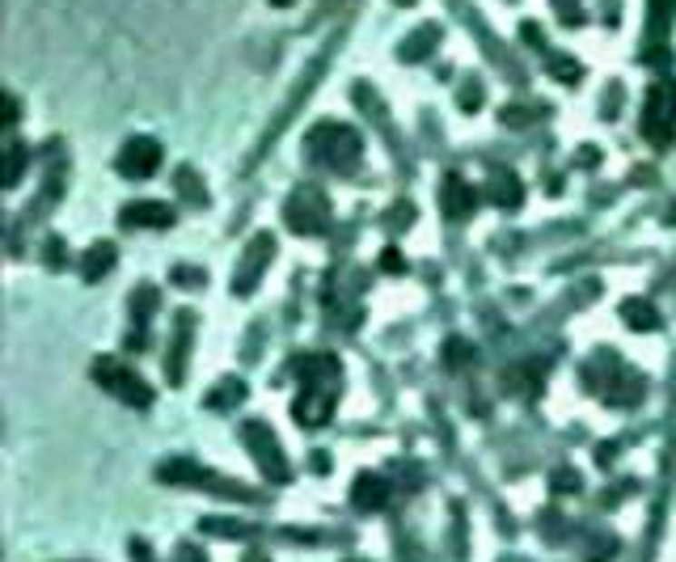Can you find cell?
I'll use <instances>...</instances> for the list:
<instances>
[{
    "label": "cell",
    "mask_w": 676,
    "mask_h": 562,
    "mask_svg": "<svg viewBox=\"0 0 676 562\" xmlns=\"http://www.w3.org/2000/svg\"><path fill=\"white\" fill-rule=\"evenodd\" d=\"M338 380H343L338 360H330V355H305V364H300V398L292 406V415L305 428H318V423L330 419L334 402H338Z\"/></svg>",
    "instance_id": "6da1fadb"
},
{
    "label": "cell",
    "mask_w": 676,
    "mask_h": 562,
    "mask_svg": "<svg viewBox=\"0 0 676 562\" xmlns=\"http://www.w3.org/2000/svg\"><path fill=\"white\" fill-rule=\"evenodd\" d=\"M305 148L321 161V165H330V170H338V173H351L359 165V157H364L359 135L351 132V127H338V123H321V127H313V132L305 135Z\"/></svg>",
    "instance_id": "7a4b0ae2"
},
{
    "label": "cell",
    "mask_w": 676,
    "mask_h": 562,
    "mask_svg": "<svg viewBox=\"0 0 676 562\" xmlns=\"http://www.w3.org/2000/svg\"><path fill=\"white\" fill-rule=\"evenodd\" d=\"M642 135L655 148L672 144L676 135V85H652L642 98Z\"/></svg>",
    "instance_id": "3957f363"
},
{
    "label": "cell",
    "mask_w": 676,
    "mask_h": 562,
    "mask_svg": "<svg viewBox=\"0 0 676 562\" xmlns=\"http://www.w3.org/2000/svg\"><path fill=\"white\" fill-rule=\"evenodd\" d=\"M93 377H98L102 385H106V389H111L119 402H127V406H148V402H152V389L135 377L132 368L119 364V360H111V355H102L98 364H93Z\"/></svg>",
    "instance_id": "277c9868"
},
{
    "label": "cell",
    "mask_w": 676,
    "mask_h": 562,
    "mask_svg": "<svg viewBox=\"0 0 676 562\" xmlns=\"http://www.w3.org/2000/svg\"><path fill=\"white\" fill-rule=\"evenodd\" d=\"M283 216H288V224H292L296 232H321L326 224H330V203H326L321 191L305 186V191H296V195L288 199Z\"/></svg>",
    "instance_id": "5b68a950"
},
{
    "label": "cell",
    "mask_w": 676,
    "mask_h": 562,
    "mask_svg": "<svg viewBox=\"0 0 676 562\" xmlns=\"http://www.w3.org/2000/svg\"><path fill=\"white\" fill-rule=\"evenodd\" d=\"M241 440L250 444V452L259 457V469L267 478H275V482H288V461H283V449H279V440L270 436V428H262V423H246L241 428Z\"/></svg>",
    "instance_id": "8992f818"
},
{
    "label": "cell",
    "mask_w": 676,
    "mask_h": 562,
    "mask_svg": "<svg viewBox=\"0 0 676 562\" xmlns=\"http://www.w3.org/2000/svg\"><path fill=\"white\" fill-rule=\"evenodd\" d=\"M161 478H170V482H199V487L220 490L224 499H241V503H254V499H259V495H254L250 487H241V482H224V478L208 474V469H195V465H186V461L161 465Z\"/></svg>",
    "instance_id": "52a82bcc"
},
{
    "label": "cell",
    "mask_w": 676,
    "mask_h": 562,
    "mask_svg": "<svg viewBox=\"0 0 676 562\" xmlns=\"http://www.w3.org/2000/svg\"><path fill=\"white\" fill-rule=\"evenodd\" d=\"M119 173L123 178H148V173L161 170V144L152 140V135H135V140H127L123 148H119Z\"/></svg>",
    "instance_id": "ba28073f"
},
{
    "label": "cell",
    "mask_w": 676,
    "mask_h": 562,
    "mask_svg": "<svg viewBox=\"0 0 676 562\" xmlns=\"http://www.w3.org/2000/svg\"><path fill=\"white\" fill-rule=\"evenodd\" d=\"M275 254V242H270L267 232H259L254 242H250V250H246V258H241V267L233 271V292L237 296H246L254 283H259V275H262V267H267V258Z\"/></svg>",
    "instance_id": "9c48e42d"
},
{
    "label": "cell",
    "mask_w": 676,
    "mask_h": 562,
    "mask_svg": "<svg viewBox=\"0 0 676 562\" xmlns=\"http://www.w3.org/2000/svg\"><path fill=\"white\" fill-rule=\"evenodd\" d=\"M474 186L461 178V173H448L444 178V186H440V212L448 216V221H465L469 212H474Z\"/></svg>",
    "instance_id": "30bf717a"
},
{
    "label": "cell",
    "mask_w": 676,
    "mask_h": 562,
    "mask_svg": "<svg viewBox=\"0 0 676 562\" xmlns=\"http://www.w3.org/2000/svg\"><path fill=\"white\" fill-rule=\"evenodd\" d=\"M123 224L127 229H170L173 224V208L157 203V199H135L123 208Z\"/></svg>",
    "instance_id": "8fae6325"
},
{
    "label": "cell",
    "mask_w": 676,
    "mask_h": 562,
    "mask_svg": "<svg viewBox=\"0 0 676 562\" xmlns=\"http://www.w3.org/2000/svg\"><path fill=\"white\" fill-rule=\"evenodd\" d=\"M385 499H389V482L381 474H359L356 487H351V503L359 512H381Z\"/></svg>",
    "instance_id": "7c38bea8"
},
{
    "label": "cell",
    "mask_w": 676,
    "mask_h": 562,
    "mask_svg": "<svg viewBox=\"0 0 676 562\" xmlns=\"http://www.w3.org/2000/svg\"><path fill=\"white\" fill-rule=\"evenodd\" d=\"M622 321L630 330H660V313H655L652 301H626L622 305Z\"/></svg>",
    "instance_id": "4fadbf2b"
},
{
    "label": "cell",
    "mask_w": 676,
    "mask_h": 562,
    "mask_svg": "<svg viewBox=\"0 0 676 562\" xmlns=\"http://www.w3.org/2000/svg\"><path fill=\"white\" fill-rule=\"evenodd\" d=\"M111 267H114V245H111V242H98V245H89V254H85V267H81V275H85L89 283H98Z\"/></svg>",
    "instance_id": "5bb4252c"
},
{
    "label": "cell",
    "mask_w": 676,
    "mask_h": 562,
    "mask_svg": "<svg viewBox=\"0 0 676 562\" xmlns=\"http://www.w3.org/2000/svg\"><path fill=\"white\" fill-rule=\"evenodd\" d=\"M436 38H440V30H436V25H423V30H418L410 43H402V60H423V55H427V47L436 43Z\"/></svg>",
    "instance_id": "9a60e30c"
},
{
    "label": "cell",
    "mask_w": 676,
    "mask_h": 562,
    "mask_svg": "<svg viewBox=\"0 0 676 562\" xmlns=\"http://www.w3.org/2000/svg\"><path fill=\"white\" fill-rule=\"evenodd\" d=\"M495 203H504V208H516L520 203L516 173H495Z\"/></svg>",
    "instance_id": "2e32d148"
},
{
    "label": "cell",
    "mask_w": 676,
    "mask_h": 562,
    "mask_svg": "<svg viewBox=\"0 0 676 562\" xmlns=\"http://www.w3.org/2000/svg\"><path fill=\"white\" fill-rule=\"evenodd\" d=\"M241 398H246V385H241V380H224L220 389H216V393H211V398H208V406H216V410H224V406L241 402Z\"/></svg>",
    "instance_id": "e0dca14e"
},
{
    "label": "cell",
    "mask_w": 676,
    "mask_h": 562,
    "mask_svg": "<svg viewBox=\"0 0 676 562\" xmlns=\"http://www.w3.org/2000/svg\"><path fill=\"white\" fill-rule=\"evenodd\" d=\"M22 165H25V148L13 144L9 148V170H5V186H17V178H22Z\"/></svg>",
    "instance_id": "ac0fdd59"
},
{
    "label": "cell",
    "mask_w": 676,
    "mask_h": 562,
    "mask_svg": "<svg viewBox=\"0 0 676 562\" xmlns=\"http://www.w3.org/2000/svg\"><path fill=\"white\" fill-rule=\"evenodd\" d=\"M537 114H545L541 106H504V123H512V127H524L520 119H537Z\"/></svg>",
    "instance_id": "d6986e66"
},
{
    "label": "cell",
    "mask_w": 676,
    "mask_h": 562,
    "mask_svg": "<svg viewBox=\"0 0 676 562\" xmlns=\"http://www.w3.org/2000/svg\"><path fill=\"white\" fill-rule=\"evenodd\" d=\"M152 309H157V292H152V288H140V296H132V313L148 318Z\"/></svg>",
    "instance_id": "ffe728a7"
},
{
    "label": "cell",
    "mask_w": 676,
    "mask_h": 562,
    "mask_svg": "<svg viewBox=\"0 0 676 562\" xmlns=\"http://www.w3.org/2000/svg\"><path fill=\"white\" fill-rule=\"evenodd\" d=\"M550 73H554V76H563V81H579V64H571V60H558V55H550Z\"/></svg>",
    "instance_id": "44dd1931"
},
{
    "label": "cell",
    "mask_w": 676,
    "mask_h": 562,
    "mask_svg": "<svg viewBox=\"0 0 676 562\" xmlns=\"http://www.w3.org/2000/svg\"><path fill=\"white\" fill-rule=\"evenodd\" d=\"M554 9L566 17V25H579V22H583V9H579V0H554Z\"/></svg>",
    "instance_id": "7402d4cb"
},
{
    "label": "cell",
    "mask_w": 676,
    "mask_h": 562,
    "mask_svg": "<svg viewBox=\"0 0 676 562\" xmlns=\"http://www.w3.org/2000/svg\"><path fill=\"white\" fill-rule=\"evenodd\" d=\"M554 490H579V474H571V469H558V474H554Z\"/></svg>",
    "instance_id": "603a6c76"
},
{
    "label": "cell",
    "mask_w": 676,
    "mask_h": 562,
    "mask_svg": "<svg viewBox=\"0 0 676 562\" xmlns=\"http://www.w3.org/2000/svg\"><path fill=\"white\" fill-rule=\"evenodd\" d=\"M381 267L389 271V275H397V271H406V262H402V254H397V250H385V254H381Z\"/></svg>",
    "instance_id": "cb8c5ba5"
},
{
    "label": "cell",
    "mask_w": 676,
    "mask_h": 562,
    "mask_svg": "<svg viewBox=\"0 0 676 562\" xmlns=\"http://www.w3.org/2000/svg\"><path fill=\"white\" fill-rule=\"evenodd\" d=\"M178 558H182V562H208L203 554L195 550V546H182V554H178Z\"/></svg>",
    "instance_id": "d4e9b609"
},
{
    "label": "cell",
    "mask_w": 676,
    "mask_h": 562,
    "mask_svg": "<svg viewBox=\"0 0 676 562\" xmlns=\"http://www.w3.org/2000/svg\"><path fill=\"white\" fill-rule=\"evenodd\" d=\"M270 5H292V0H270Z\"/></svg>",
    "instance_id": "484cf974"
},
{
    "label": "cell",
    "mask_w": 676,
    "mask_h": 562,
    "mask_svg": "<svg viewBox=\"0 0 676 562\" xmlns=\"http://www.w3.org/2000/svg\"><path fill=\"white\" fill-rule=\"evenodd\" d=\"M504 562H524V558H504Z\"/></svg>",
    "instance_id": "4316f807"
},
{
    "label": "cell",
    "mask_w": 676,
    "mask_h": 562,
    "mask_svg": "<svg viewBox=\"0 0 676 562\" xmlns=\"http://www.w3.org/2000/svg\"><path fill=\"white\" fill-rule=\"evenodd\" d=\"M397 5H410V0H397Z\"/></svg>",
    "instance_id": "83f0119b"
}]
</instances>
